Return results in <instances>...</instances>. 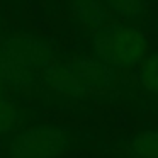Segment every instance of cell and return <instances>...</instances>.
I'll return each instance as SVG.
<instances>
[{
    "mask_svg": "<svg viewBox=\"0 0 158 158\" xmlns=\"http://www.w3.org/2000/svg\"><path fill=\"white\" fill-rule=\"evenodd\" d=\"M41 82L55 92L82 97L95 90L110 89L116 82V68L95 56H77L66 63H55L43 70Z\"/></svg>",
    "mask_w": 158,
    "mask_h": 158,
    "instance_id": "cell-1",
    "label": "cell"
},
{
    "mask_svg": "<svg viewBox=\"0 0 158 158\" xmlns=\"http://www.w3.org/2000/svg\"><path fill=\"white\" fill-rule=\"evenodd\" d=\"M97 60L112 68H134L150 53V41L141 29L131 24H106L90 38Z\"/></svg>",
    "mask_w": 158,
    "mask_h": 158,
    "instance_id": "cell-2",
    "label": "cell"
},
{
    "mask_svg": "<svg viewBox=\"0 0 158 158\" xmlns=\"http://www.w3.org/2000/svg\"><path fill=\"white\" fill-rule=\"evenodd\" d=\"M80 133L70 126L39 123L19 129L7 143L9 158H60L77 146Z\"/></svg>",
    "mask_w": 158,
    "mask_h": 158,
    "instance_id": "cell-3",
    "label": "cell"
},
{
    "mask_svg": "<svg viewBox=\"0 0 158 158\" xmlns=\"http://www.w3.org/2000/svg\"><path fill=\"white\" fill-rule=\"evenodd\" d=\"M0 49L21 66L31 72L41 73L56 63L53 46L41 36L34 34H10L0 39Z\"/></svg>",
    "mask_w": 158,
    "mask_h": 158,
    "instance_id": "cell-4",
    "label": "cell"
},
{
    "mask_svg": "<svg viewBox=\"0 0 158 158\" xmlns=\"http://www.w3.org/2000/svg\"><path fill=\"white\" fill-rule=\"evenodd\" d=\"M112 148L126 158H158V127L116 139Z\"/></svg>",
    "mask_w": 158,
    "mask_h": 158,
    "instance_id": "cell-5",
    "label": "cell"
},
{
    "mask_svg": "<svg viewBox=\"0 0 158 158\" xmlns=\"http://www.w3.org/2000/svg\"><path fill=\"white\" fill-rule=\"evenodd\" d=\"M38 82H41V73L21 66L0 49V85L5 89L7 87L22 89V87H32Z\"/></svg>",
    "mask_w": 158,
    "mask_h": 158,
    "instance_id": "cell-6",
    "label": "cell"
},
{
    "mask_svg": "<svg viewBox=\"0 0 158 158\" xmlns=\"http://www.w3.org/2000/svg\"><path fill=\"white\" fill-rule=\"evenodd\" d=\"M73 12L78 22L89 31H99L107 22V7L102 0H72Z\"/></svg>",
    "mask_w": 158,
    "mask_h": 158,
    "instance_id": "cell-7",
    "label": "cell"
},
{
    "mask_svg": "<svg viewBox=\"0 0 158 158\" xmlns=\"http://www.w3.org/2000/svg\"><path fill=\"white\" fill-rule=\"evenodd\" d=\"M22 124V112L7 97L0 99V136H12Z\"/></svg>",
    "mask_w": 158,
    "mask_h": 158,
    "instance_id": "cell-8",
    "label": "cell"
},
{
    "mask_svg": "<svg viewBox=\"0 0 158 158\" xmlns=\"http://www.w3.org/2000/svg\"><path fill=\"white\" fill-rule=\"evenodd\" d=\"M104 5L126 21H139L146 14L144 0H102Z\"/></svg>",
    "mask_w": 158,
    "mask_h": 158,
    "instance_id": "cell-9",
    "label": "cell"
},
{
    "mask_svg": "<svg viewBox=\"0 0 158 158\" xmlns=\"http://www.w3.org/2000/svg\"><path fill=\"white\" fill-rule=\"evenodd\" d=\"M139 82L146 92L158 97V51L143 61L139 70Z\"/></svg>",
    "mask_w": 158,
    "mask_h": 158,
    "instance_id": "cell-10",
    "label": "cell"
},
{
    "mask_svg": "<svg viewBox=\"0 0 158 158\" xmlns=\"http://www.w3.org/2000/svg\"><path fill=\"white\" fill-rule=\"evenodd\" d=\"M4 97H7V89L0 85V99H4Z\"/></svg>",
    "mask_w": 158,
    "mask_h": 158,
    "instance_id": "cell-11",
    "label": "cell"
},
{
    "mask_svg": "<svg viewBox=\"0 0 158 158\" xmlns=\"http://www.w3.org/2000/svg\"><path fill=\"white\" fill-rule=\"evenodd\" d=\"M2 31H4V15L0 12V34H2Z\"/></svg>",
    "mask_w": 158,
    "mask_h": 158,
    "instance_id": "cell-12",
    "label": "cell"
}]
</instances>
